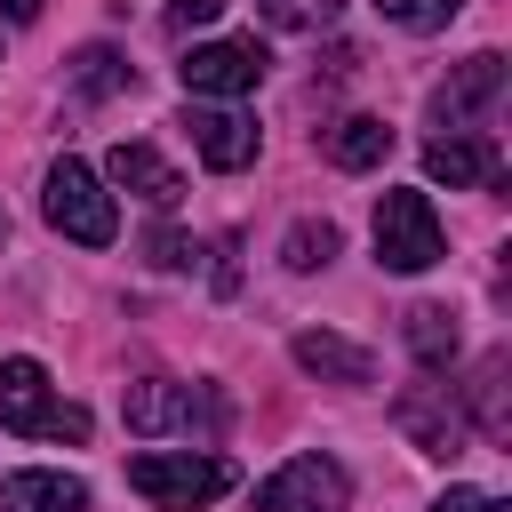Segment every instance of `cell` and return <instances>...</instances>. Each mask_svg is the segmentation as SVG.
Returning a JSON list of instances; mask_svg holds the SVG:
<instances>
[{
  "mask_svg": "<svg viewBox=\"0 0 512 512\" xmlns=\"http://www.w3.org/2000/svg\"><path fill=\"white\" fill-rule=\"evenodd\" d=\"M376 16L400 32H440L448 16H464V0H376Z\"/></svg>",
  "mask_w": 512,
  "mask_h": 512,
  "instance_id": "d6986e66",
  "label": "cell"
},
{
  "mask_svg": "<svg viewBox=\"0 0 512 512\" xmlns=\"http://www.w3.org/2000/svg\"><path fill=\"white\" fill-rule=\"evenodd\" d=\"M104 176H112L120 192H136L144 208H176V200H184V176H176V168H168L152 144H112Z\"/></svg>",
  "mask_w": 512,
  "mask_h": 512,
  "instance_id": "8fae6325",
  "label": "cell"
},
{
  "mask_svg": "<svg viewBox=\"0 0 512 512\" xmlns=\"http://www.w3.org/2000/svg\"><path fill=\"white\" fill-rule=\"evenodd\" d=\"M328 256H336V224H312V216H304V224L288 232V248H280V264H288V272H320Z\"/></svg>",
  "mask_w": 512,
  "mask_h": 512,
  "instance_id": "ac0fdd59",
  "label": "cell"
},
{
  "mask_svg": "<svg viewBox=\"0 0 512 512\" xmlns=\"http://www.w3.org/2000/svg\"><path fill=\"white\" fill-rule=\"evenodd\" d=\"M192 96H248L264 80V48L256 40H192V56L176 64Z\"/></svg>",
  "mask_w": 512,
  "mask_h": 512,
  "instance_id": "ba28073f",
  "label": "cell"
},
{
  "mask_svg": "<svg viewBox=\"0 0 512 512\" xmlns=\"http://www.w3.org/2000/svg\"><path fill=\"white\" fill-rule=\"evenodd\" d=\"M0 240H8V208H0Z\"/></svg>",
  "mask_w": 512,
  "mask_h": 512,
  "instance_id": "cb8c5ba5",
  "label": "cell"
},
{
  "mask_svg": "<svg viewBox=\"0 0 512 512\" xmlns=\"http://www.w3.org/2000/svg\"><path fill=\"white\" fill-rule=\"evenodd\" d=\"M384 152H392V128L368 120V112H352V120L328 128V160H336V168H376Z\"/></svg>",
  "mask_w": 512,
  "mask_h": 512,
  "instance_id": "2e32d148",
  "label": "cell"
},
{
  "mask_svg": "<svg viewBox=\"0 0 512 512\" xmlns=\"http://www.w3.org/2000/svg\"><path fill=\"white\" fill-rule=\"evenodd\" d=\"M504 368H512V360H504V352H488V360H480V376H472V424H480L488 440H504V432H512V416H504Z\"/></svg>",
  "mask_w": 512,
  "mask_h": 512,
  "instance_id": "e0dca14e",
  "label": "cell"
},
{
  "mask_svg": "<svg viewBox=\"0 0 512 512\" xmlns=\"http://www.w3.org/2000/svg\"><path fill=\"white\" fill-rule=\"evenodd\" d=\"M496 168H504V160H496V144H488L480 128H472V136H432V144H424V176L448 184V192H456V184H496Z\"/></svg>",
  "mask_w": 512,
  "mask_h": 512,
  "instance_id": "7c38bea8",
  "label": "cell"
},
{
  "mask_svg": "<svg viewBox=\"0 0 512 512\" xmlns=\"http://www.w3.org/2000/svg\"><path fill=\"white\" fill-rule=\"evenodd\" d=\"M0 424L8 432H32V440H88V408H72V400H48V368L32 360V352H16V360H0Z\"/></svg>",
  "mask_w": 512,
  "mask_h": 512,
  "instance_id": "3957f363",
  "label": "cell"
},
{
  "mask_svg": "<svg viewBox=\"0 0 512 512\" xmlns=\"http://www.w3.org/2000/svg\"><path fill=\"white\" fill-rule=\"evenodd\" d=\"M496 96H504V56L480 48V56H464V64L432 88V128H440V136H472V120H480Z\"/></svg>",
  "mask_w": 512,
  "mask_h": 512,
  "instance_id": "52a82bcc",
  "label": "cell"
},
{
  "mask_svg": "<svg viewBox=\"0 0 512 512\" xmlns=\"http://www.w3.org/2000/svg\"><path fill=\"white\" fill-rule=\"evenodd\" d=\"M456 344H464V328H456V312H448V304H416V312H408V352H416L432 376L456 360Z\"/></svg>",
  "mask_w": 512,
  "mask_h": 512,
  "instance_id": "9a60e30c",
  "label": "cell"
},
{
  "mask_svg": "<svg viewBox=\"0 0 512 512\" xmlns=\"http://www.w3.org/2000/svg\"><path fill=\"white\" fill-rule=\"evenodd\" d=\"M440 256H448V240H440L432 200L424 192H384L376 200V264L384 272H432Z\"/></svg>",
  "mask_w": 512,
  "mask_h": 512,
  "instance_id": "5b68a950",
  "label": "cell"
},
{
  "mask_svg": "<svg viewBox=\"0 0 512 512\" xmlns=\"http://www.w3.org/2000/svg\"><path fill=\"white\" fill-rule=\"evenodd\" d=\"M328 8H336V0H264V16H272V24H296V32H304V24H328Z\"/></svg>",
  "mask_w": 512,
  "mask_h": 512,
  "instance_id": "44dd1931",
  "label": "cell"
},
{
  "mask_svg": "<svg viewBox=\"0 0 512 512\" xmlns=\"http://www.w3.org/2000/svg\"><path fill=\"white\" fill-rule=\"evenodd\" d=\"M72 80H80L88 96H112V88H128V64H120L112 48H80V56H72Z\"/></svg>",
  "mask_w": 512,
  "mask_h": 512,
  "instance_id": "ffe728a7",
  "label": "cell"
},
{
  "mask_svg": "<svg viewBox=\"0 0 512 512\" xmlns=\"http://www.w3.org/2000/svg\"><path fill=\"white\" fill-rule=\"evenodd\" d=\"M120 416H128V432H144V440H168V432H224V400L208 392V384H176V376H144V384H128V400H120Z\"/></svg>",
  "mask_w": 512,
  "mask_h": 512,
  "instance_id": "7a4b0ae2",
  "label": "cell"
},
{
  "mask_svg": "<svg viewBox=\"0 0 512 512\" xmlns=\"http://www.w3.org/2000/svg\"><path fill=\"white\" fill-rule=\"evenodd\" d=\"M224 16V0H168V24L176 32H200V24H216Z\"/></svg>",
  "mask_w": 512,
  "mask_h": 512,
  "instance_id": "7402d4cb",
  "label": "cell"
},
{
  "mask_svg": "<svg viewBox=\"0 0 512 512\" xmlns=\"http://www.w3.org/2000/svg\"><path fill=\"white\" fill-rule=\"evenodd\" d=\"M184 128H192V144H200V160H208L216 176H240V168L256 160V120L232 112V104H192Z\"/></svg>",
  "mask_w": 512,
  "mask_h": 512,
  "instance_id": "9c48e42d",
  "label": "cell"
},
{
  "mask_svg": "<svg viewBox=\"0 0 512 512\" xmlns=\"http://www.w3.org/2000/svg\"><path fill=\"white\" fill-rule=\"evenodd\" d=\"M432 512H512V504H504V496H488V488H448Z\"/></svg>",
  "mask_w": 512,
  "mask_h": 512,
  "instance_id": "603a6c76",
  "label": "cell"
},
{
  "mask_svg": "<svg viewBox=\"0 0 512 512\" xmlns=\"http://www.w3.org/2000/svg\"><path fill=\"white\" fill-rule=\"evenodd\" d=\"M392 416H400V432H408L424 456H456V448H464V416H456L448 384H408Z\"/></svg>",
  "mask_w": 512,
  "mask_h": 512,
  "instance_id": "30bf717a",
  "label": "cell"
},
{
  "mask_svg": "<svg viewBox=\"0 0 512 512\" xmlns=\"http://www.w3.org/2000/svg\"><path fill=\"white\" fill-rule=\"evenodd\" d=\"M40 208H48V224H56L64 240H80V248H104V240L120 232L112 192L96 184V168H88V160H56V168H48V184H40Z\"/></svg>",
  "mask_w": 512,
  "mask_h": 512,
  "instance_id": "277c9868",
  "label": "cell"
},
{
  "mask_svg": "<svg viewBox=\"0 0 512 512\" xmlns=\"http://www.w3.org/2000/svg\"><path fill=\"white\" fill-rule=\"evenodd\" d=\"M0 512H88V488L72 472H8Z\"/></svg>",
  "mask_w": 512,
  "mask_h": 512,
  "instance_id": "5bb4252c",
  "label": "cell"
},
{
  "mask_svg": "<svg viewBox=\"0 0 512 512\" xmlns=\"http://www.w3.org/2000/svg\"><path fill=\"white\" fill-rule=\"evenodd\" d=\"M256 512H352V472L336 456H288L256 488Z\"/></svg>",
  "mask_w": 512,
  "mask_h": 512,
  "instance_id": "8992f818",
  "label": "cell"
},
{
  "mask_svg": "<svg viewBox=\"0 0 512 512\" xmlns=\"http://www.w3.org/2000/svg\"><path fill=\"white\" fill-rule=\"evenodd\" d=\"M128 488L152 512H200L232 488V464L216 448H144V456H128Z\"/></svg>",
  "mask_w": 512,
  "mask_h": 512,
  "instance_id": "6da1fadb",
  "label": "cell"
},
{
  "mask_svg": "<svg viewBox=\"0 0 512 512\" xmlns=\"http://www.w3.org/2000/svg\"><path fill=\"white\" fill-rule=\"evenodd\" d=\"M296 368H312V376H328V384H368V376H376L368 344L328 336V328H304V336H296Z\"/></svg>",
  "mask_w": 512,
  "mask_h": 512,
  "instance_id": "4fadbf2b",
  "label": "cell"
}]
</instances>
